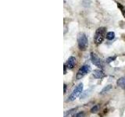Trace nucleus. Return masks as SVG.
Masks as SVG:
<instances>
[{
  "label": "nucleus",
  "mask_w": 125,
  "mask_h": 117,
  "mask_svg": "<svg viewBox=\"0 0 125 117\" xmlns=\"http://www.w3.org/2000/svg\"><path fill=\"white\" fill-rule=\"evenodd\" d=\"M66 84H63V93L66 94Z\"/></svg>",
  "instance_id": "15"
},
{
  "label": "nucleus",
  "mask_w": 125,
  "mask_h": 117,
  "mask_svg": "<svg viewBox=\"0 0 125 117\" xmlns=\"http://www.w3.org/2000/svg\"><path fill=\"white\" fill-rule=\"evenodd\" d=\"M99 105H95V106H93L92 108H91V112L92 113H96L98 112V111H99Z\"/></svg>",
  "instance_id": "12"
},
{
  "label": "nucleus",
  "mask_w": 125,
  "mask_h": 117,
  "mask_svg": "<svg viewBox=\"0 0 125 117\" xmlns=\"http://www.w3.org/2000/svg\"><path fill=\"white\" fill-rule=\"evenodd\" d=\"M77 45L80 50L84 51L88 48V41L86 34L84 33H79L77 34Z\"/></svg>",
  "instance_id": "1"
},
{
  "label": "nucleus",
  "mask_w": 125,
  "mask_h": 117,
  "mask_svg": "<svg viewBox=\"0 0 125 117\" xmlns=\"http://www.w3.org/2000/svg\"><path fill=\"white\" fill-rule=\"evenodd\" d=\"M75 64H76V58H75V57L70 56V57H69L67 61H66V67H67V69H72L74 67Z\"/></svg>",
  "instance_id": "6"
},
{
  "label": "nucleus",
  "mask_w": 125,
  "mask_h": 117,
  "mask_svg": "<svg viewBox=\"0 0 125 117\" xmlns=\"http://www.w3.org/2000/svg\"><path fill=\"white\" fill-rule=\"evenodd\" d=\"M105 31H106V28L105 27H99V28H98L96 30L94 40H95V42L97 45H100L103 43L105 36H106Z\"/></svg>",
  "instance_id": "2"
},
{
  "label": "nucleus",
  "mask_w": 125,
  "mask_h": 117,
  "mask_svg": "<svg viewBox=\"0 0 125 117\" xmlns=\"http://www.w3.org/2000/svg\"><path fill=\"white\" fill-rule=\"evenodd\" d=\"M112 89V85H107V86H105V87L102 90V91L100 92L101 95H104V94H105L106 92H108L109 90H111Z\"/></svg>",
  "instance_id": "11"
},
{
  "label": "nucleus",
  "mask_w": 125,
  "mask_h": 117,
  "mask_svg": "<svg viewBox=\"0 0 125 117\" xmlns=\"http://www.w3.org/2000/svg\"><path fill=\"white\" fill-rule=\"evenodd\" d=\"M116 58V56H110V57H108L106 59H105V62H106L107 63H109V62L114 61Z\"/></svg>",
  "instance_id": "13"
},
{
  "label": "nucleus",
  "mask_w": 125,
  "mask_h": 117,
  "mask_svg": "<svg viewBox=\"0 0 125 117\" xmlns=\"http://www.w3.org/2000/svg\"><path fill=\"white\" fill-rule=\"evenodd\" d=\"M77 109V108H74L70 109L68 111H66L64 112V117H73L74 115H75Z\"/></svg>",
  "instance_id": "8"
},
{
  "label": "nucleus",
  "mask_w": 125,
  "mask_h": 117,
  "mask_svg": "<svg viewBox=\"0 0 125 117\" xmlns=\"http://www.w3.org/2000/svg\"><path fill=\"white\" fill-rule=\"evenodd\" d=\"M91 72V66L88 65H84L82 66L81 67L78 69V71L76 75V79L77 80H80L81 78H83L86 74L89 73Z\"/></svg>",
  "instance_id": "4"
},
{
  "label": "nucleus",
  "mask_w": 125,
  "mask_h": 117,
  "mask_svg": "<svg viewBox=\"0 0 125 117\" xmlns=\"http://www.w3.org/2000/svg\"><path fill=\"white\" fill-rule=\"evenodd\" d=\"M93 77L95 79H103V77H105V74L102 69H95L93 71Z\"/></svg>",
  "instance_id": "7"
},
{
  "label": "nucleus",
  "mask_w": 125,
  "mask_h": 117,
  "mask_svg": "<svg viewBox=\"0 0 125 117\" xmlns=\"http://www.w3.org/2000/svg\"><path fill=\"white\" fill-rule=\"evenodd\" d=\"M107 40H113V38H115V33L113 32V31H109L106 34V36H105Z\"/></svg>",
  "instance_id": "10"
},
{
  "label": "nucleus",
  "mask_w": 125,
  "mask_h": 117,
  "mask_svg": "<svg viewBox=\"0 0 125 117\" xmlns=\"http://www.w3.org/2000/svg\"><path fill=\"white\" fill-rule=\"evenodd\" d=\"M73 117H85V112H79L76 113Z\"/></svg>",
  "instance_id": "14"
},
{
  "label": "nucleus",
  "mask_w": 125,
  "mask_h": 117,
  "mask_svg": "<svg viewBox=\"0 0 125 117\" xmlns=\"http://www.w3.org/2000/svg\"><path fill=\"white\" fill-rule=\"evenodd\" d=\"M123 13H124V16L125 17V9L124 10V11H123Z\"/></svg>",
  "instance_id": "17"
},
{
  "label": "nucleus",
  "mask_w": 125,
  "mask_h": 117,
  "mask_svg": "<svg viewBox=\"0 0 125 117\" xmlns=\"http://www.w3.org/2000/svg\"><path fill=\"white\" fill-rule=\"evenodd\" d=\"M116 84L120 88H122L123 90H125V77L119 78L116 81Z\"/></svg>",
  "instance_id": "9"
},
{
  "label": "nucleus",
  "mask_w": 125,
  "mask_h": 117,
  "mask_svg": "<svg viewBox=\"0 0 125 117\" xmlns=\"http://www.w3.org/2000/svg\"><path fill=\"white\" fill-rule=\"evenodd\" d=\"M82 91H83V84L81 83L77 86L75 89L73 91V92L70 94V95L68 97V99L66 100V102L74 101L82 93Z\"/></svg>",
  "instance_id": "3"
},
{
  "label": "nucleus",
  "mask_w": 125,
  "mask_h": 117,
  "mask_svg": "<svg viewBox=\"0 0 125 117\" xmlns=\"http://www.w3.org/2000/svg\"><path fill=\"white\" fill-rule=\"evenodd\" d=\"M91 60L92 63L96 66L97 67H99V68H103V62L102 61L101 58L97 56L95 53L92 52L91 53Z\"/></svg>",
  "instance_id": "5"
},
{
  "label": "nucleus",
  "mask_w": 125,
  "mask_h": 117,
  "mask_svg": "<svg viewBox=\"0 0 125 117\" xmlns=\"http://www.w3.org/2000/svg\"><path fill=\"white\" fill-rule=\"evenodd\" d=\"M66 64H64L63 65V69H64V74H66Z\"/></svg>",
  "instance_id": "16"
}]
</instances>
